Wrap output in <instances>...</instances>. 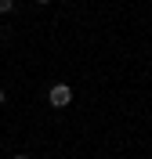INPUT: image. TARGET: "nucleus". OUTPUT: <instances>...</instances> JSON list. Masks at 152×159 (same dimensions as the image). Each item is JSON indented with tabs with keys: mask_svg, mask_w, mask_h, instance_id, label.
<instances>
[{
	"mask_svg": "<svg viewBox=\"0 0 152 159\" xmlns=\"http://www.w3.org/2000/svg\"><path fill=\"white\" fill-rule=\"evenodd\" d=\"M4 101H7V94H4V90H0V105H4Z\"/></svg>",
	"mask_w": 152,
	"mask_h": 159,
	"instance_id": "3",
	"label": "nucleus"
},
{
	"mask_svg": "<svg viewBox=\"0 0 152 159\" xmlns=\"http://www.w3.org/2000/svg\"><path fill=\"white\" fill-rule=\"evenodd\" d=\"M7 11H15V0H0V15H7Z\"/></svg>",
	"mask_w": 152,
	"mask_h": 159,
	"instance_id": "2",
	"label": "nucleus"
},
{
	"mask_svg": "<svg viewBox=\"0 0 152 159\" xmlns=\"http://www.w3.org/2000/svg\"><path fill=\"white\" fill-rule=\"evenodd\" d=\"M36 4H47V0H36Z\"/></svg>",
	"mask_w": 152,
	"mask_h": 159,
	"instance_id": "5",
	"label": "nucleus"
},
{
	"mask_svg": "<svg viewBox=\"0 0 152 159\" xmlns=\"http://www.w3.org/2000/svg\"><path fill=\"white\" fill-rule=\"evenodd\" d=\"M47 101L54 105V109H65V105L72 101V87L69 83H54V87L47 90Z\"/></svg>",
	"mask_w": 152,
	"mask_h": 159,
	"instance_id": "1",
	"label": "nucleus"
},
{
	"mask_svg": "<svg viewBox=\"0 0 152 159\" xmlns=\"http://www.w3.org/2000/svg\"><path fill=\"white\" fill-rule=\"evenodd\" d=\"M11 159H33V156H11Z\"/></svg>",
	"mask_w": 152,
	"mask_h": 159,
	"instance_id": "4",
	"label": "nucleus"
}]
</instances>
